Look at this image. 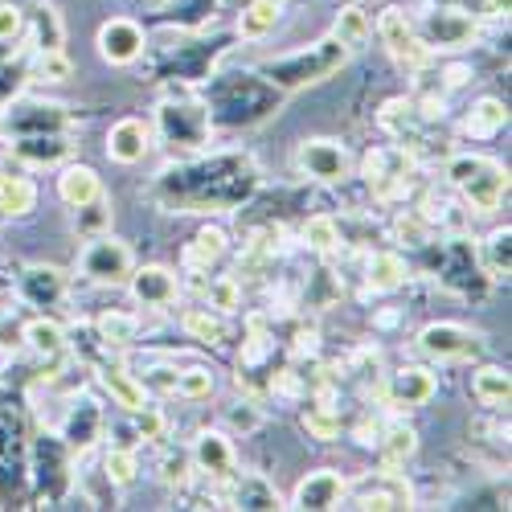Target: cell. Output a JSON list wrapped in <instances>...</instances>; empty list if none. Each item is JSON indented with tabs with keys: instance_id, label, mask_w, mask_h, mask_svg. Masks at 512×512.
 <instances>
[{
	"instance_id": "cell-21",
	"label": "cell",
	"mask_w": 512,
	"mask_h": 512,
	"mask_svg": "<svg viewBox=\"0 0 512 512\" xmlns=\"http://www.w3.org/2000/svg\"><path fill=\"white\" fill-rule=\"evenodd\" d=\"M103 426H107V418H103V406H99L95 398H74L70 410H66V418H62V426H58V435H62V443L70 447V455L82 459L87 451L99 447Z\"/></svg>"
},
{
	"instance_id": "cell-55",
	"label": "cell",
	"mask_w": 512,
	"mask_h": 512,
	"mask_svg": "<svg viewBox=\"0 0 512 512\" xmlns=\"http://www.w3.org/2000/svg\"><path fill=\"white\" fill-rule=\"evenodd\" d=\"M132 426H136L140 443H160V439H164V431H168V418L148 402L144 410H136V414H132Z\"/></svg>"
},
{
	"instance_id": "cell-15",
	"label": "cell",
	"mask_w": 512,
	"mask_h": 512,
	"mask_svg": "<svg viewBox=\"0 0 512 512\" xmlns=\"http://www.w3.org/2000/svg\"><path fill=\"white\" fill-rule=\"evenodd\" d=\"M189 455H193V472L209 480L213 496H222V488L238 476V455H234V443H230L226 431H213V426H209V431H201L193 439Z\"/></svg>"
},
{
	"instance_id": "cell-20",
	"label": "cell",
	"mask_w": 512,
	"mask_h": 512,
	"mask_svg": "<svg viewBox=\"0 0 512 512\" xmlns=\"http://www.w3.org/2000/svg\"><path fill=\"white\" fill-rule=\"evenodd\" d=\"M127 291H132V300L148 312H168L181 304V279L177 271H168L160 263H144V267H132L127 275Z\"/></svg>"
},
{
	"instance_id": "cell-27",
	"label": "cell",
	"mask_w": 512,
	"mask_h": 512,
	"mask_svg": "<svg viewBox=\"0 0 512 512\" xmlns=\"http://www.w3.org/2000/svg\"><path fill=\"white\" fill-rule=\"evenodd\" d=\"M218 500H226V508H259V512L287 508V504L279 500L275 484H271L267 476H259V472H238V476L222 488V496H218Z\"/></svg>"
},
{
	"instance_id": "cell-56",
	"label": "cell",
	"mask_w": 512,
	"mask_h": 512,
	"mask_svg": "<svg viewBox=\"0 0 512 512\" xmlns=\"http://www.w3.org/2000/svg\"><path fill=\"white\" fill-rule=\"evenodd\" d=\"M25 33V9L13 5V0H0V46H9Z\"/></svg>"
},
{
	"instance_id": "cell-25",
	"label": "cell",
	"mask_w": 512,
	"mask_h": 512,
	"mask_svg": "<svg viewBox=\"0 0 512 512\" xmlns=\"http://www.w3.org/2000/svg\"><path fill=\"white\" fill-rule=\"evenodd\" d=\"M226 254H230V234L222 226H201L181 250V267L189 275H209V271H218Z\"/></svg>"
},
{
	"instance_id": "cell-19",
	"label": "cell",
	"mask_w": 512,
	"mask_h": 512,
	"mask_svg": "<svg viewBox=\"0 0 512 512\" xmlns=\"http://www.w3.org/2000/svg\"><path fill=\"white\" fill-rule=\"evenodd\" d=\"M95 46H99V58L107 66H136L148 54V33L132 17H111L99 25Z\"/></svg>"
},
{
	"instance_id": "cell-7",
	"label": "cell",
	"mask_w": 512,
	"mask_h": 512,
	"mask_svg": "<svg viewBox=\"0 0 512 512\" xmlns=\"http://www.w3.org/2000/svg\"><path fill=\"white\" fill-rule=\"evenodd\" d=\"M226 50V37L213 41H185L177 50H164L152 58V78L164 82V87H193V82H205L213 74Z\"/></svg>"
},
{
	"instance_id": "cell-29",
	"label": "cell",
	"mask_w": 512,
	"mask_h": 512,
	"mask_svg": "<svg viewBox=\"0 0 512 512\" xmlns=\"http://www.w3.org/2000/svg\"><path fill=\"white\" fill-rule=\"evenodd\" d=\"M54 189H58V201L66 209H78V205H87L95 197H103V177L95 173L91 164H62L58 168V177H54Z\"/></svg>"
},
{
	"instance_id": "cell-49",
	"label": "cell",
	"mask_w": 512,
	"mask_h": 512,
	"mask_svg": "<svg viewBox=\"0 0 512 512\" xmlns=\"http://www.w3.org/2000/svg\"><path fill=\"white\" fill-rule=\"evenodd\" d=\"M107 230H111V197L107 193L74 209V234L78 238H95V234H107Z\"/></svg>"
},
{
	"instance_id": "cell-8",
	"label": "cell",
	"mask_w": 512,
	"mask_h": 512,
	"mask_svg": "<svg viewBox=\"0 0 512 512\" xmlns=\"http://www.w3.org/2000/svg\"><path fill=\"white\" fill-rule=\"evenodd\" d=\"M132 267H136V250L123 238H115L111 230L87 238V246L78 250V275L99 287H123Z\"/></svg>"
},
{
	"instance_id": "cell-61",
	"label": "cell",
	"mask_w": 512,
	"mask_h": 512,
	"mask_svg": "<svg viewBox=\"0 0 512 512\" xmlns=\"http://www.w3.org/2000/svg\"><path fill=\"white\" fill-rule=\"evenodd\" d=\"M0 115H5V111H0Z\"/></svg>"
},
{
	"instance_id": "cell-1",
	"label": "cell",
	"mask_w": 512,
	"mask_h": 512,
	"mask_svg": "<svg viewBox=\"0 0 512 512\" xmlns=\"http://www.w3.org/2000/svg\"><path fill=\"white\" fill-rule=\"evenodd\" d=\"M259 181L263 173L254 168L250 156L218 152L205 160H185V164L164 168L156 181V193L177 213H230L254 197Z\"/></svg>"
},
{
	"instance_id": "cell-2",
	"label": "cell",
	"mask_w": 512,
	"mask_h": 512,
	"mask_svg": "<svg viewBox=\"0 0 512 512\" xmlns=\"http://www.w3.org/2000/svg\"><path fill=\"white\" fill-rule=\"evenodd\" d=\"M209 91H205V107L213 127H254L267 115L279 111L283 91L259 70H238V74H209Z\"/></svg>"
},
{
	"instance_id": "cell-23",
	"label": "cell",
	"mask_w": 512,
	"mask_h": 512,
	"mask_svg": "<svg viewBox=\"0 0 512 512\" xmlns=\"http://www.w3.org/2000/svg\"><path fill=\"white\" fill-rule=\"evenodd\" d=\"M17 291L33 308H58L70 295V275L62 267H50V263H29L17 275Z\"/></svg>"
},
{
	"instance_id": "cell-44",
	"label": "cell",
	"mask_w": 512,
	"mask_h": 512,
	"mask_svg": "<svg viewBox=\"0 0 512 512\" xmlns=\"http://www.w3.org/2000/svg\"><path fill=\"white\" fill-rule=\"evenodd\" d=\"M476 259H480V271H484L492 283L508 279V271H512V230H508V222L496 226V230L484 238V250L476 254Z\"/></svg>"
},
{
	"instance_id": "cell-16",
	"label": "cell",
	"mask_w": 512,
	"mask_h": 512,
	"mask_svg": "<svg viewBox=\"0 0 512 512\" xmlns=\"http://www.w3.org/2000/svg\"><path fill=\"white\" fill-rule=\"evenodd\" d=\"M345 500L353 508L390 512V508H410L414 504V488H410V480L398 472V467H386V472H373V476H361L357 484H349Z\"/></svg>"
},
{
	"instance_id": "cell-58",
	"label": "cell",
	"mask_w": 512,
	"mask_h": 512,
	"mask_svg": "<svg viewBox=\"0 0 512 512\" xmlns=\"http://www.w3.org/2000/svg\"><path fill=\"white\" fill-rule=\"evenodd\" d=\"M17 349H25L21 345V324H13L5 316V320H0V353H17Z\"/></svg>"
},
{
	"instance_id": "cell-35",
	"label": "cell",
	"mask_w": 512,
	"mask_h": 512,
	"mask_svg": "<svg viewBox=\"0 0 512 512\" xmlns=\"http://www.w3.org/2000/svg\"><path fill=\"white\" fill-rule=\"evenodd\" d=\"M504 127H508V107L500 99H492V95L476 99L472 111L463 115V136L467 140H492V136L504 132Z\"/></svg>"
},
{
	"instance_id": "cell-6",
	"label": "cell",
	"mask_w": 512,
	"mask_h": 512,
	"mask_svg": "<svg viewBox=\"0 0 512 512\" xmlns=\"http://www.w3.org/2000/svg\"><path fill=\"white\" fill-rule=\"evenodd\" d=\"M418 37L431 46V54H455L480 41V17L467 13L463 5H426V13L414 21Z\"/></svg>"
},
{
	"instance_id": "cell-13",
	"label": "cell",
	"mask_w": 512,
	"mask_h": 512,
	"mask_svg": "<svg viewBox=\"0 0 512 512\" xmlns=\"http://www.w3.org/2000/svg\"><path fill=\"white\" fill-rule=\"evenodd\" d=\"M295 173L316 185H345L353 177V152L332 136H312L295 148Z\"/></svg>"
},
{
	"instance_id": "cell-59",
	"label": "cell",
	"mask_w": 512,
	"mask_h": 512,
	"mask_svg": "<svg viewBox=\"0 0 512 512\" xmlns=\"http://www.w3.org/2000/svg\"><path fill=\"white\" fill-rule=\"evenodd\" d=\"M488 21H508V0H484V13Z\"/></svg>"
},
{
	"instance_id": "cell-5",
	"label": "cell",
	"mask_w": 512,
	"mask_h": 512,
	"mask_svg": "<svg viewBox=\"0 0 512 512\" xmlns=\"http://www.w3.org/2000/svg\"><path fill=\"white\" fill-rule=\"evenodd\" d=\"M156 136L173 152H201L213 136L205 99L185 95L181 87H168V95L156 103Z\"/></svg>"
},
{
	"instance_id": "cell-11",
	"label": "cell",
	"mask_w": 512,
	"mask_h": 512,
	"mask_svg": "<svg viewBox=\"0 0 512 512\" xmlns=\"http://www.w3.org/2000/svg\"><path fill=\"white\" fill-rule=\"evenodd\" d=\"M29 480V426L17 402H0V492L13 496Z\"/></svg>"
},
{
	"instance_id": "cell-34",
	"label": "cell",
	"mask_w": 512,
	"mask_h": 512,
	"mask_svg": "<svg viewBox=\"0 0 512 512\" xmlns=\"http://www.w3.org/2000/svg\"><path fill=\"white\" fill-rule=\"evenodd\" d=\"M9 152L17 156V160H25V164H66L70 160V152H74V144H70V136L62 132V136H17V140H9Z\"/></svg>"
},
{
	"instance_id": "cell-31",
	"label": "cell",
	"mask_w": 512,
	"mask_h": 512,
	"mask_svg": "<svg viewBox=\"0 0 512 512\" xmlns=\"http://www.w3.org/2000/svg\"><path fill=\"white\" fill-rule=\"evenodd\" d=\"M25 29L33 41V54H46V50H66V21L58 13V5L41 0L33 5V13H25Z\"/></svg>"
},
{
	"instance_id": "cell-60",
	"label": "cell",
	"mask_w": 512,
	"mask_h": 512,
	"mask_svg": "<svg viewBox=\"0 0 512 512\" xmlns=\"http://www.w3.org/2000/svg\"><path fill=\"white\" fill-rule=\"evenodd\" d=\"M422 5H451V0H422Z\"/></svg>"
},
{
	"instance_id": "cell-4",
	"label": "cell",
	"mask_w": 512,
	"mask_h": 512,
	"mask_svg": "<svg viewBox=\"0 0 512 512\" xmlns=\"http://www.w3.org/2000/svg\"><path fill=\"white\" fill-rule=\"evenodd\" d=\"M443 177L451 181V189L463 193V205L472 213H496L500 201L508 197V168L496 156H484V152L451 156Z\"/></svg>"
},
{
	"instance_id": "cell-12",
	"label": "cell",
	"mask_w": 512,
	"mask_h": 512,
	"mask_svg": "<svg viewBox=\"0 0 512 512\" xmlns=\"http://www.w3.org/2000/svg\"><path fill=\"white\" fill-rule=\"evenodd\" d=\"M74 127V115L66 103L54 99H17L5 115H0V132L9 140L17 136H62Z\"/></svg>"
},
{
	"instance_id": "cell-24",
	"label": "cell",
	"mask_w": 512,
	"mask_h": 512,
	"mask_svg": "<svg viewBox=\"0 0 512 512\" xmlns=\"http://www.w3.org/2000/svg\"><path fill=\"white\" fill-rule=\"evenodd\" d=\"M152 123L136 119V115H127V119H115L111 123V132H107V156L115 164H140L148 152H152Z\"/></svg>"
},
{
	"instance_id": "cell-45",
	"label": "cell",
	"mask_w": 512,
	"mask_h": 512,
	"mask_svg": "<svg viewBox=\"0 0 512 512\" xmlns=\"http://www.w3.org/2000/svg\"><path fill=\"white\" fill-rule=\"evenodd\" d=\"M300 238L312 254H324L328 259V254H336L340 242H345V230H340V222L332 218V213H312V218L304 222V230H300Z\"/></svg>"
},
{
	"instance_id": "cell-47",
	"label": "cell",
	"mask_w": 512,
	"mask_h": 512,
	"mask_svg": "<svg viewBox=\"0 0 512 512\" xmlns=\"http://www.w3.org/2000/svg\"><path fill=\"white\" fill-rule=\"evenodd\" d=\"M156 476H160V484L164 488H177V492H185L189 484H193V455H189V447H164V455H160V463H156Z\"/></svg>"
},
{
	"instance_id": "cell-26",
	"label": "cell",
	"mask_w": 512,
	"mask_h": 512,
	"mask_svg": "<svg viewBox=\"0 0 512 512\" xmlns=\"http://www.w3.org/2000/svg\"><path fill=\"white\" fill-rule=\"evenodd\" d=\"M21 345L37 357V361H50V365H62L66 353H70V340H66V328L54 320V316H33L21 324Z\"/></svg>"
},
{
	"instance_id": "cell-22",
	"label": "cell",
	"mask_w": 512,
	"mask_h": 512,
	"mask_svg": "<svg viewBox=\"0 0 512 512\" xmlns=\"http://www.w3.org/2000/svg\"><path fill=\"white\" fill-rule=\"evenodd\" d=\"M345 488L349 480L336 472V467H316V472L300 476V484H295L291 492V504L287 508H304V512H332L345 504Z\"/></svg>"
},
{
	"instance_id": "cell-48",
	"label": "cell",
	"mask_w": 512,
	"mask_h": 512,
	"mask_svg": "<svg viewBox=\"0 0 512 512\" xmlns=\"http://www.w3.org/2000/svg\"><path fill=\"white\" fill-rule=\"evenodd\" d=\"M300 426L308 431V439H316V443H336L340 439V410L328 406V402H312L300 414Z\"/></svg>"
},
{
	"instance_id": "cell-53",
	"label": "cell",
	"mask_w": 512,
	"mask_h": 512,
	"mask_svg": "<svg viewBox=\"0 0 512 512\" xmlns=\"http://www.w3.org/2000/svg\"><path fill=\"white\" fill-rule=\"evenodd\" d=\"M279 238H283L279 226H263L259 234H250V242H246V250H242V259H246L250 267H267V263H275Z\"/></svg>"
},
{
	"instance_id": "cell-46",
	"label": "cell",
	"mask_w": 512,
	"mask_h": 512,
	"mask_svg": "<svg viewBox=\"0 0 512 512\" xmlns=\"http://www.w3.org/2000/svg\"><path fill=\"white\" fill-rule=\"evenodd\" d=\"M103 476L111 488H132L140 480V451L136 447H107L103 455Z\"/></svg>"
},
{
	"instance_id": "cell-51",
	"label": "cell",
	"mask_w": 512,
	"mask_h": 512,
	"mask_svg": "<svg viewBox=\"0 0 512 512\" xmlns=\"http://www.w3.org/2000/svg\"><path fill=\"white\" fill-rule=\"evenodd\" d=\"M29 78H33V82H70V78H74V62H70L66 50L33 54V62H29Z\"/></svg>"
},
{
	"instance_id": "cell-3",
	"label": "cell",
	"mask_w": 512,
	"mask_h": 512,
	"mask_svg": "<svg viewBox=\"0 0 512 512\" xmlns=\"http://www.w3.org/2000/svg\"><path fill=\"white\" fill-rule=\"evenodd\" d=\"M349 58H353V50L340 46V41L328 33V37L312 41L308 50H295V54H283V58H267L259 66V74L271 82V87H279L283 95H291V91L316 87V82L332 78L336 70H345Z\"/></svg>"
},
{
	"instance_id": "cell-50",
	"label": "cell",
	"mask_w": 512,
	"mask_h": 512,
	"mask_svg": "<svg viewBox=\"0 0 512 512\" xmlns=\"http://www.w3.org/2000/svg\"><path fill=\"white\" fill-rule=\"evenodd\" d=\"M213 390H218V377H213V369L209 365H185V369H177V398H185V402H205Z\"/></svg>"
},
{
	"instance_id": "cell-39",
	"label": "cell",
	"mask_w": 512,
	"mask_h": 512,
	"mask_svg": "<svg viewBox=\"0 0 512 512\" xmlns=\"http://www.w3.org/2000/svg\"><path fill=\"white\" fill-rule=\"evenodd\" d=\"M181 332L193 336V340H201V345H226L230 324H226L222 312L197 304V308H185V312H181Z\"/></svg>"
},
{
	"instance_id": "cell-14",
	"label": "cell",
	"mask_w": 512,
	"mask_h": 512,
	"mask_svg": "<svg viewBox=\"0 0 512 512\" xmlns=\"http://www.w3.org/2000/svg\"><path fill=\"white\" fill-rule=\"evenodd\" d=\"M361 173L373 189L377 201H398L410 193V177H414V156L410 148L402 144H390V148H373L361 164Z\"/></svg>"
},
{
	"instance_id": "cell-28",
	"label": "cell",
	"mask_w": 512,
	"mask_h": 512,
	"mask_svg": "<svg viewBox=\"0 0 512 512\" xmlns=\"http://www.w3.org/2000/svg\"><path fill=\"white\" fill-rule=\"evenodd\" d=\"M99 386L107 390L111 406H119L123 414H136V410H144V406H148V390H144V381H140L132 369H127V365H119V361L99 365Z\"/></svg>"
},
{
	"instance_id": "cell-36",
	"label": "cell",
	"mask_w": 512,
	"mask_h": 512,
	"mask_svg": "<svg viewBox=\"0 0 512 512\" xmlns=\"http://www.w3.org/2000/svg\"><path fill=\"white\" fill-rule=\"evenodd\" d=\"M95 332H99V345L103 349H132L136 340H140V316L136 312L107 308V312H99Z\"/></svg>"
},
{
	"instance_id": "cell-32",
	"label": "cell",
	"mask_w": 512,
	"mask_h": 512,
	"mask_svg": "<svg viewBox=\"0 0 512 512\" xmlns=\"http://www.w3.org/2000/svg\"><path fill=\"white\" fill-rule=\"evenodd\" d=\"M373 447H377V455H381V463H386V467H406L418 455V431L406 418H394V422H386L377 431Z\"/></svg>"
},
{
	"instance_id": "cell-62",
	"label": "cell",
	"mask_w": 512,
	"mask_h": 512,
	"mask_svg": "<svg viewBox=\"0 0 512 512\" xmlns=\"http://www.w3.org/2000/svg\"><path fill=\"white\" fill-rule=\"evenodd\" d=\"M357 5H361V0H357Z\"/></svg>"
},
{
	"instance_id": "cell-41",
	"label": "cell",
	"mask_w": 512,
	"mask_h": 512,
	"mask_svg": "<svg viewBox=\"0 0 512 512\" xmlns=\"http://www.w3.org/2000/svg\"><path fill=\"white\" fill-rule=\"evenodd\" d=\"M472 398H476L480 406H488V410L508 406V398H512V377H508V369H504V365H480V369L472 373Z\"/></svg>"
},
{
	"instance_id": "cell-54",
	"label": "cell",
	"mask_w": 512,
	"mask_h": 512,
	"mask_svg": "<svg viewBox=\"0 0 512 512\" xmlns=\"http://www.w3.org/2000/svg\"><path fill=\"white\" fill-rule=\"evenodd\" d=\"M226 426H230L234 435L246 439V435H254L263 426V410L254 406V402H234V406H226Z\"/></svg>"
},
{
	"instance_id": "cell-52",
	"label": "cell",
	"mask_w": 512,
	"mask_h": 512,
	"mask_svg": "<svg viewBox=\"0 0 512 512\" xmlns=\"http://www.w3.org/2000/svg\"><path fill=\"white\" fill-rule=\"evenodd\" d=\"M394 238H398L402 246H410V250H422V246L435 242V230L426 226V218H422L418 209H402L398 218H394Z\"/></svg>"
},
{
	"instance_id": "cell-38",
	"label": "cell",
	"mask_w": 512,
	"mask_h": 512,
	"mask_svg": "<svg viewBox=\"0 0 512 512\" xmlns=\"http://www.w3.org/2000/svg\"><path fill=\"white\" fill-rule=\"evenodd\" d=\"M283 5H287V0H250V5L238 13L234 33H238L242 41H259V37H267V33L279 25Z\"/></svg>"
},
{
	"instance_id": "cell-10",
	"label": "cell",
	"mask_w": 512,
	"mask_h": 512,
	"mask_svg": "<svg viewBox=\"0 0 512 512\" xmlns=\"http://www.w3.org/2000/svg\"><path fill=\"white\" fill-rule=\"evenodd\" d=\"M70 447L62 443V435L41 431L29 439V480L41 488L46 504H58L70 492Z\"/></svg>"
},
{
	"instance_id": "cell-43",
	"label": "cell",
	"mask_w": 512,
	"mask_h": 512,
	"mask_svg": "<svg viewBox=\"0 0 512 512\" xmlns=\"http://www.w3.org/2000/svg\"><path fill=\"white\" fill-rule=\"evenodd\" d=\"M332 37L340 41V46H349V50H361L365 41L373 37V21H369V13L357 5V0H349V5L336 9V17H332Z\"/></svg>"
},
{
	"instance_id": "cell-40",
	"label": "cell",
	"mask_w": 512,
	"mask_h": 512,
	"mask_svg": "<svg viewBox=\"0 0 512 512\" xmlns=\"http://www.w3.org/2000/svg\"><path fill=\"white\" fill-rule=\"evenodd\" d=\"M37 209V185L21 173H0V218H29Z\"/></svg>"
},
{
	"instance_id": "cell-37",
	"label": "cell",
	"mask_w": 512,
	"mask_h": 512,
	"mask_svg": "<svg viewBox=\"0 0 512 512\" xmlns=\"http://www.w3.org/2000/svg\"><path fill=\"white\" fill-rule=\"evenodd\" d=\"M197 291H201V304L222 312V316H234L242 308V283L234 275H197Z\"/></svg>"
},
{
	"instance_id": "cell-57",
	"label": "cell",
	"mask_w": 512,
	"mask_h": 512,
	"mask_svg": "<svg viewBox=\"0 0 512 512\" xmlns=\"http://www.w3.org/2000/svg\"><path fill=\"white\" fill-rule=\"evenodd\" d=\"M144 381V377H140ZM144 390H160V394H173L177 390V369H152V377L144 381Z\"/></svg>"
},
{
	"instance_id": "cell-42",
	"label": "cell",
	"mask_w": 512,
	"mask_h": 512,
	"mask_svg": "<svg viewBox=\"0 0 512 512\" xmlns=\"http://www.w3.org/2000/svg\"><path fill=\"white\" fill-rule=\"evenodd\" d=\"M377 123H381V132H390V136L406 148V140H414L418 127H422V111H418L414 99H390L386 107H381Z\"/></svg>"
},
{
	"instance_id": "cell-30",
	"label": "cell",
	"mask_w": 512,
	"mask_h": 512,
	"mask_svg": "<svg viewBox=\"0 0 512 512\" xmlns=\"http://www.w3.org/2000/svg\"><path fill=\"white\" fill-rule=\"evenodd\" d=\"M406 279H410V263L398 250H373L365 259V287L373 295H394L406 287Z\"/></svg>"
},
{
	"instance_id": "cell-9",
	"label": "cell",
	"mask_w": 512,
	"mask_h": 512,
	"mask_svg": "<svg viewBox=\"0 0 512 512\" xmlns=\"http://www.w3.org/2000/svg\"><path fill=\"white\" fill-rule=\"evenodd\" d=\"M373 33H377L381 46H386V54H390L402 70H410V74H422L426 66L435 62L431 46H426V41L418 37L414 21H410V17H406V9H398V5H386V9L377 13Z\"/></svg>"
},
{
	"instance_id": "cell-33",
	"label": "cell",
	"mask_w": 512,
	"mask_h": 512,
	"mask_svg": "<svg viewBox=\"0 0 512 512\" xmlns=\"http://www.w3.org/2000/svg\"><path fill=\"white\" fill-rule=\"evenodd\" d=\"M439 259H443V283L455 287V291H472V283H467V275H484L480 271V259H476V250L467 238H447L443 250H439Z\"/></svg>"
},
{
	"instance_id": "cell-17",
	"label": "cell",
	"mask_w": 512,
	"mask_h": 512,
	"mask_svg": "<svg viewBox=\"0 0 512 512\" xmlns=\"http://www.w3.org/2000/svg\"><path fill=\"white\" fill-rule=\"evenodd\" d=\"M414 345L426 361H435V365H451V361H467L476 349H480V336L472 328H463L455 320H435V324H426L418 336H414Z\"/></svg>"
},
{
	"instance_id": "cell-18",
	"label": "cell",
	"mask_w": 512,
	"mask_h": 512,
	"mask_svg": "<svg viewBox=\"0 0 512 512\" xmlns=\"http://www.w3.org/2000/svg\"><path fill=\"white\" fill-rule=\"evenodd\" d=\"M435 394H439V377L426 365H398L394 373H386V381H381V402L390 410H418Z\"/></svg>"
}]
</instances>
